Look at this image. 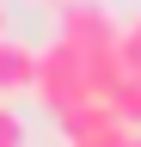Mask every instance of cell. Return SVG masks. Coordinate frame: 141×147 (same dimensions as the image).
Here are the masks:
<instances>
[{"mask_svg":"<svg viewBox=\"0 0 141 147\" xmlns=\"http://www.w3.org/2000/svg\"><path fill=\"white\" fill-rule=\"evenodd\" d=\"M37 98L55 110V123L74 117V110H86V104H98V92H92V55L74 49L67 37H55L49 49H37Z\"/></svg>","mask_w":141,"mask_h":147,"instance_id":"1","label":"cell"},{"mask_svg":"<svg viewBox=\"0 0 141 147\" xmlns=\"http://www.w3.org/2000/svg\"><path fill=\"white\" fill-rule=\"evenodd\" d=\"M61 37L74 49L98 55V49H117L123 43V18L104 6V0H67V6H61Z\"/></svg>","mask_w":141,"mask_h":147,"instance_id":"2","label":"cell"},{"mask_svg":"<svg viewBox=\"0 0 141 147\" xmlns=\"http://www.w3.org/2000/svg\"><path fill=\"white\" fill-rule=\"evenodd\" d=\"M12 92H37V49H25L19 37H0V98Z\"/></svg>","mask_w":141,"mask_h":147,"instance_id":"3","label":"cell"},{"mask_svg":"<svg viewBox=\"0 0 141 147\" xmlns=\"http://www.w3.org/2000/svg\"><path fill=\"white\" fill-rule=\"evenodd\" d=\"M111 110H117V117L129 123V129H141V74H129V80L117 86V98H111Z\"/></svg>","mask_w":141,"mask_h":147,"instance_id":"4","label":"cell"},{"mask_svg":"<svg viewBox=\"0 0 141 147\" xmlns=\"http://www.w3.org/2000/svg\"><path fill=\"white\" fill-rule=\"evenodd\" d=\"M0 147H25V117L0 98Z\"/></svg>","mask_w":141,"mask_h":147,"instance_id":"5","label":"cell"},{"mask_svg":"<svg viewBox=\"0 0 141 147\" xmlns=\"http://www.w3.org/2000/svg\"><path fill=\"white\" fill-rule=\"evenodd\" d=\"M123 61H129V74H141V18L123 25Z\"/></svg>","mask_w":141,"mask_h":147,"instance_id":"6","label":"cell"},{"mask_svg":"<svg viewBox=\"0 0 141 147\" xmlns=\"http://www.w3.org/2000/svg\"><path fill=\"white\" fill-rule=\"evenodd\" d=\"M0 37H6V0H0Z\"/></svg>","mask_w":141,"mask_h":147,"instance_id":"7","label":"cell"},{"mask_svg":"<svg viewBox=\"0 0 141 147\" xmlns=\"http://www.w3.org/2000/svg\"><path fill=\"white\" fill-rule=\"evenodd\" d=\"M61 6H67V0H61Z\"/></svg>","mask_w":141,"mask_h":147,"instance_id":"8","label":"cell"}]
</instances>
